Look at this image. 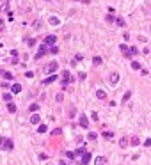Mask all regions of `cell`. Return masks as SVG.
Segmentation results:
<instances>
[{"label":"cell","instance_id":"cell-1","mask_svg":"<svg viewBox=\"0 0 151 165\" xmlns=\"http://www.w3.org/2000/svg\"><path fill=\"white\" fill-rule=\"evenodd\" d=\"M57 67H59L57 62H55V61H52V62H48L46 66H44V69H43V71H44V73H48V75H54V73L57 71Z\"/></svg>","mask_w":151,"mask_h":165},{"label":"cell","instance_id":"cell-2","mask_svg":"<svg viewBox=\"0 0 151 165\" xmlns=\"http://www.w3.org/2000/svg\"><path fill=\"white\" fill-rule=\"evenodd\" d=\"M71 80H73V78H71V73H69V71H62V80H60V84H62L66 89H68V85H69Z\"/></svg>","mask_w":151,"mask_h":165},{"label":"cell","instance_id":"cell-3","mask_svg":"<svg viewBox=\"0 0 151 165\" xmlns=\"http://www.w3.org/2000/svg\"><path fill=\"white\" fill-rule=\"evenodd\" d=\"M55 43H57V36H54V34L46 36V37H44V41H43V44H46V46H54Z\"/></svg>","mask_w":151,"mask_h":165},{"label":"cell","instance_id":"cell-4","mask_svg":"<svg viewBox=\"0 0 151 165\" xmlns=\"http://www.w3.org/2000/svg\"><path fill=\"white\" fill-rule=\"evenodd\" d=\"M4 149H7V151H13L14 149V142L11 140V139H5V142H4V146H2Z\"/></svg>","mask_w":151,"mask_h":165},{"label":"cell","instance_id":"cell-5","mask_svg":"<svg viewBox=\"0 0 151 165\" xmlns=\"http://www.w3.org/2000/svg\"><path fill=\"white\" fill-rule=\"evenodd\" d=\"M54 82H57V75H50V76H46L43 80V85H46V84H54Z\"/></svg>","mask_w":151,"mask_h":165},{"label":"cell","instance_id":"cell-6","mask_svg":"<svg viewBox=\"0 0 151 165\" xmlns=\"http://www.w3.org/2000/svg\"><path fill=\"white\" fill-rule=\"evenodd\" d=\"M46 51H48V50H46V44H41V48H39V51H37V55H36L34 59H41Z\"/></svg>","mask_w":151,"mask_h":165},{"label":"cell","instance_id":"cell-7","mask_svg":"<svg viewBox=\"0 0 151 165\" xmlns=\"http://www.w3.org/2000/svg\"><path fill=\"white\" fill-rule=\"evenodd\" d=\"M110 84L112 85H117L119 84V73H112L110 75Z\"/></svg>","mask_w":151,"mask_h":165},{"label":"cell","instance_id":"cell-8","mask_svg":"<svg viewBox=\"0 0 151 165\" xmlns=\"http://www.w3.org/2000/svg\"><path fill=\"white\" fill-rule=\"evenodd\" d=\"M30 123H32V124H39L41 123V115L39 114H32V115H30Z\"/></svg>","mask_w":151,"mask_h":165},{"label":"cell","instance_id":"cell-9","mask_svg":"<svg viewBox=\"0 0 151 165\" xmlns=\"http://www.w3.org/2000/svg\"><path fill=\"white\" fill-rule=\"evenodd\" d=\"M20 91H21V85H20V84H13V85H11V92H13V94H18Z\"/></svg>","mask_w":151,"mask_h":165},{"label":"cell","instance_id":"cell-10","mask_svg":"<svg viewBox=\"0 0 151 165\" xmlns=\"http://www.w3.org/2000/svg\"><path fill=\"white\" fill-rule=\"evenodd\" d=\"M107 163V158L105 156H98V158L94 160V165H105Z\"/></svg>","mask_w":151,"mask_h":165},{"label":"cell","instance_id":"cell-11","mask_svg":"<svg viewBox=\"0 0 151 165\" xmlns=\"http://www.w3.org/2000/svg\"><path fill=\"white\" fill-rule=\"evenodd\" d=\"M96 98L98 100H105V98H107V92L101 91V89H98V91H96Z\"/></svg>","mask_w":151,"mask_h":165},{"label":"cell","instance_id":"cell-12","mask_svg":"<svg viewBox=\"0 0 151 165\" xmlns=\"http://www.w3.org/2000/svg\"><path fill=\"white\" fill-rule=\"evenodd\" d=\"M89 162H91V154H89V153L85 151L84 154H82V163H84V165H87Z\"/></svg>","mask_w":151,"mask_h":165},{"label":"cell","instance_id":"cell-13","mask_svg":"<svg viewBox=\"0 0 151 165\" xmlns=\"http://www.w3.org/2000/svg\"><path fill=\"white\" fill-rule=\"evenodd\" d=\"M0 11H9V0H2V5H0Z\"/></svg>","mask_w":151,"mask_h":165},{"label":"cell","instance_id":"cell-14","mask_svg":"<svg viewBox=\"0 0 151 165\" xmlns=\"http://www.w3.org/2000/svg\"><path fill=\"white\" fill-rule=\"evenodd\" d=\"M87 124H89V119L85 115H82L80 117V126H82V128H87Z\"/></svg>","mask_w":151,"mask_h":165},{"label":"cell","instance_id":"cell-15","mask_svg":"<svg viewBox=\"0 0 151 165\" xmlns=\"http://www.w3.org/2000/svg\"><path fill=\"white\" fill-rule=\"evenodd\" d=\"M7 110H9L11 112V114H16V105H14V103H7Z\"/></svg>","mask_w":151,"mask_h":165},{"label":"cell","instance_id":"cell-16","mask_svg":"<svg viewBox=\"0 0 151 165\" xmlns=\"http://www.w3.org/2000/svg\"><path fill=\"white\" fill-rule=\"evenodd\" d=\"M48 131V126L46 124H39V128H37V133H46Z\"/></svg>","mask_w":151,"mask_h":165},{"label":"cell","instance_id":"cell-17","mask_svg":"<svg viewBox=\"0 0 151 165\" xmlns=\"http://www.w3.org/2000/svg\"><path fill=\"white\" fill-rule=\"evenodd\" d=\"M37 110H39V105H37V103H32L28 107V112H37Z\"/></svg>","mask_w":151,"mask_h":165},{"label":"cell","instance_id":"cell-18","mask_svg":"<svg viewBox=\"0 0 151 165\" xmlns=\"http://www.w3.org/2000/svg\"><path fill=\"white\" fill-rule=\"evenodd\" d=\"M2 76H4L5 80H13V73H9V71H2Z\"/></svg>","mask_w":151,"mask_h":165},{"label":"cell","instance_id":"cell-19","mask_svg":"<svg viewBox=\"0 0 151 165\" xmlns=\"http://www.w3.org/2000/svg\"><path fill=\"white\" fill-rule=\"evenodd\" d=\"M132 67H133V69H142L140 62H137V61H132Z\"/></svg>","mask_w":151,"mask_h":165},{"label":"cell","instance_id":"cell-20","mask_svg":"<svg viewBox=\"0 0 151 165\" xmlns=\"http://www.w3.org/2000/svg\"><path fill=\"white\" fill-rule=\"evenodd\" d=\"M119 146H121V147H126V146H128V139H126V137H123V139L119 140Z\"/></svg>","mask_w":151,"mask_h":165},{"label":"cell","instance_id":"cell-21","mask_svg":"<svg viewBox=\"0 0 151 165\" xmlns=\"http://www.w3.org/2000/svg\"><path fill=\"white\" fill-rule=\"evenodd\" d=\"M2 100H5V101H7V103H9V101H11V100H13V94H9V92H5V94H4V96H2Z\"/></svg>","mask_w":151,"mask_h":165},{"label":"cell","instance_id":"cell-22","mask_svg":"<svg viewBox=\"0 0 151 165\" xmlns=\"http://www.w3.org/2000/svg\"><path fill=\"white\" fill-rule=\"evenodd\" d=\"M87 139H89V140H96V139H98V133H94V131H91V133L87 135Z\"/></svg>","mask_w":151,"mask_h":165},{"label":"cell","instance_id":"cell-23","mask_svg":"<svg viewBox=\"0 0 151 165\" xmlns=\"http://www.w3.org/2000/svg\"><path fill=\"white\" fill-rule=\"evenodd\" d=\"M50 25H59V18L52 16V18H50Z\"/></svg>","mask_w":151,"mask_h":165},{"label":"cell","instance_id":"cell-24","mask_svg":"<svg viewBox=\"0 0 151 165\" xmlns=\"http://www.w3.org/2000/svg\"><path fill=\"white\" fill-rule=\"evenodd\" d=\"M116 23H117V27H124V20H123V18H117Z\"/></svg>","mask_w":151,"mask_h":165},{"label":"cell","instance_id":"cell-25","mask_svg":"<svg viewBox=\"0 0 151 165\" xmlns=\"http://www.w3.org/2000/svg\"><path fill=\"white\" fill-rule=\"evenodd\" d=\"M139 144H140V140H139L137 137H133V139H132V146H139Z\"/></svg>","mask_w":151,"mask_h":165},{"label":"cell","instance_id":"cell-26","mask_svg":"<svg viewBox=\"0 0 151 165\" xmlns=\"http://www.w3.org/2000/svg\"><path fill=\"white\" fill-rule=\"evenodd\" d=\"M93 64H96V66L101 64V57H94V59H93Z\"/></svg>","mask_w":151,"mask_h":165},{"label":"cell","instance_id":"cell-27","mask_svg":"<svg viewBox=\"0 0 151 165\" xmlns=\"http://www.w3.org/2000/svg\"><path fill=\"white\" fill-rule=\"evenodd\" d=\"M121 51H123V53H126V51H130V50H128V46H126V44H121Z\"/></svg>","mask_w":151,"mask_h":165},{"label":"cell","instance_id":"cell-28","mask_svg":"<svg viewBox=\"0 0 151 165\" xmlns=\"http://www.w3.org/2000/svg\"><path fill=\"white\" fill-rule=\"evenodd\" d=\"M32 27H34V28H39V27H41V21H39V20H36L34 23H32Z\"/></svg>","mask_w":151,"mask_h":165},{"label":"cell","instance_id":"cell-29","mask_svg":"<svg viewBox=\"0 0 151 165\" xmlns=\"http://www.w3.org/2000/svg\"><path fill=\"white\" fill-rule=\"evenodd\" d=\"M75 153H77V154H84V153H85V149H84V147H78Z\"/></svg>","mask_w":151,"mask_h":165},{"label":"cell","instance_id":"cell-30","mask_svg":"<svg viewBox=\"0 0 151 165\" xmlns=\"http://www.w3.org/2000/svg\"><path fill=\"white\" fill-rule=\"evenodd\" d=\"M103 137L105 139H112V133L110 131H103Z\"/></svg>","mask_w":151,"mask_h":165},{"label":"cell","instance_id":"cell-31","mask_svg":"<svg viewBox=\"0 0 151 165\" xmlns=\"http://www.w3.org/2000/svg\"><path fill=\"white\" fill-rule=\"evenodd\" d=\"M130 96H132V92H130V91H128V92L124 94V98H123V101H128V100H130Z\"/></svg>","mask_w":151,"mask_h":165},{"label":"cell","instance_id":"cell-32","mask_svg":"<svg viewBox=\"0 0 151 165\" xmlns=\"http://www.w3.org/2000/svg\"><path fill=\"white\" fill-rule=\"evenodd\" d=\"M27 44H28V46H34V44H36V39H27Z\"/></svg>","mask_w":151,"mask_h":165},{"label":"cell","instance_id":"cell-33","mask_svg":"<svg viewBox=\"0 0 151 165\" xmlns=\"http://www.w3.org/2000/svg\"><path fill=\"white\" fill-rule=\"evenodd\" d=\"M144 146H146V147L151 146V139H146V140H144Z\"/></svg>","mask_w":151,"mask_h":165},{"label":"cell","instance_id":"cell-34","mask_svg":"<svg viewBox=\"0 0 151 165\" xmlns=\"http://www.w3.org/2000/svg\"><path fill=\"white\" fill-rule=\"evenodd\" d=\"M25 76H27V78H32V76H34V73H32V71H27V73H25Z\"/></svg>","mask_w":151,"mask_h":165},{"label":"cell","instance_id":"cell-35","mask_svg":"<svg viewBox=\"0 0 151 165\" xmlns=\"http://www.w3.org/2000/svg\"><path fill=\"white\" fill-rule=\"evenodd\" d=\"M62 98H64V96H62V94H57V96H55V100H57L59 103H60V101H62Z\"/></svg>","mask_w":151,"mask_h":165},{"label":"cell","instance_id":"cell-36","mask_svg":"<svg viewBox=\"0 0 151 165\" xmlns=\"http://www.w3.org/2000/svg\"><path fill=\"white\" fill-rule=\"evenodd\" d=\"M66 156H68L69 160H73V158H75V153H66Z\"/></svg>","mask_w":151,"mask_h":165},{"label":"cell","instance_id":"cell-37","mask_svg":"<svg viewBox=\"0 0 151 165\" xmlns=\"http://www.w3.org/2000/svg\"><path fill=\"white\" fill-rule=\"evenodd\" d=\"M91 117H93V121H98V114H96V112H93V115H91Z\"/></svg>","mask_w":151,"mask_h":165},{"label":"cell","instance_id":"cell-38","mask_svg":"<svg viewBox=\"0 0 151 165\" xmlns=\"http://www.w3.org/2000/svg\"><path fill=\"white\" fill-rule=\"evenodd\" d=\"M4 142H5V139H4V137H0V147L4 146Z\"/></svg>","mask_w":151,"mask_h":165},{"label":"cell","instance_id":"cell-39","mask_svg":"<svg viewBox=\"0 0 151 165\" xmlns=\"http://www.w3.org/2000/svg\"><path fill=\"white\" fill-rule=\"evenodd\" d=\"M59 165H68V163H66L64 160H60V162H59Z\"/></svg>","mask_w":151,"mask_h":165},{"label":"cell","instance_id":"cell-40","mask_svg":"<svg viewBox=\"0 0 151 165\" xmlns=\"http://www.w3.org/2000/svg\"><path fill=\"white\" fill-rule=\"evenodd\" d=\"M73 2H80V0H73Z\"/></svg>","mask_w":151,"mask_h":165},{"label":"cell","instance_id":"cell-41","mask_svg":"<svg viewBox=\"0 0 151 165\" xmlns=\"http://www.w3.org/2000/svg\"><path fill=\"white\" fill-rule=\"evenodd\" d=\"M2 25H4V23H2V21H0V27H2Z\"/></svg>","mask_w":151,"mask_h":165},{"label":"cell","instance_id":"cell-42","mask_svg":"<svg viewBox=\"0 0 151 165\" xmlns=\"http://www.w3.org/2000/svg\"><path fill=\"white\" fill-rule=\"evenodd\" d=\"M149 13H151V11H149ZM149 16H151V14H149Z\"/></svg>","mask_w":151,"mask_h":165}]
</instances>
